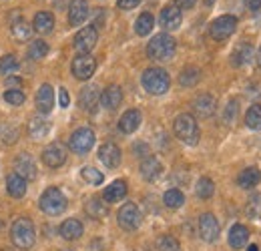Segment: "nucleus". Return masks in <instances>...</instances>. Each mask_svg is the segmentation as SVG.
<instances>
[{
	"label": "nucleus",
	"mask_w": 261,
	"mask_h": 251,
	"mask_svg": "<svg viewBox=\"0 0 261 251\" xmlns=\"http://www.w3.org/2000/svg\"><path fill=\"white\" fill-rule=\"evenodd\" d=\"M195 191L201 199H209V197L215 193V183H213L209 177H201V179L197 181Z\"/></svg>",
	"instance_id": "4c0bfd02"
},
{
	"label": "nucleus",
	"mask_w": 261,
	"mask_h": 251,
	"mask_svg": "<svg viewBox=\"0 0 261 251\" xmlns=\"http://www.w3.org/2000/svg\"><path fill=\"white\" fill-rule=\"evenodd\" d=\"M98 159L102 161L105 167L115 169V167L121 165V149H119L115 143H105V145L98 149Z\"/></svg>",
	"instance_id": "4468645a"
},
{
	"label": "nucleus",
	"mask_w": 261,
	"mask_h": 251,
	"mask_svg": "<svg viewBox=\"0 0 261 251\" xmlns=\"http://www.w3.org/2000/svg\"><path fill=\"white\" fill-rule=\"evenodd\" d=\"M10 237H12V243H14L18 249H31L34 245V239H36L33 221L29 219V217L16 219L12 223Z\"/></svg>",
	"instance_id": "f03ea898"
},
{
	"label": "nucleus",
	"mask_w": 261,
	"mask_h": 251,
	"mask_svg": "<svg viewBox=\"0 0 261 251\" xmlns=\"http://www.w3.org/2000/svg\"><path fill=\"white\" fill-rule=\"evenodd\" d=\"M6 191H8L10 197L20 199V197H24V193H27V181H24L20 175L12 173V175H8V179H6Z\"/></svg>",
	"instance_id": "393cba45"
},
{
	"label": "nucleus",
	"mask_w": 261,
	"mask_h": 251,
	"mask_svg": "<svg viewBox=\"0 0 261 251\" xmlns=\"http://www.w3.org/2000/svg\"><path fill=\"white\" fill-rule=\"evenodd\" d=\"M181 10L175 6V4H169L161 10V16H159V24L163 27L165 31H177L181 27Z\"/></svg>",
	"instance_id": "ddd939ff"
},
{
	"label": "nucleus",
	"mask_w": 261,
	"mask_h": 251,
	"mask_svg": "<svg viewBox=\"0 0 261 251\" xmlns=\"http://www.w3.org/2000/svg\"><path fill=\"white\" fill-rule=\"evenodd\" d=\"M117 219H119V225H121L123 229L133 231V229H137V227L141 225V211H139V207H137L135 203H125V205L119 209Z\"/></svg>",
	"instance_id": "9d476101"
},
{
	"label": "nucleus",
	"mask_w": 261,
	"mask_h": 251,
	"mask_svg": "<svg viewBox=\"0 0 261 251\" xmlns=\"http://www.w3.org/2000/svg\"><path fill=\"white\" fill-rule=\"evenodd\" d=\"M61 235L65 237L66 241H72V239H79L83 235V223L79 219H66L61 225Z\"/></svg>",
	"instance_id": "cd10ccee"
},
{
	"label": "nucleus",
	"mask_w": 261,
	"mask_h": 251,
	"mask_svg": "<svg viewBox=\"0 0 261 251\" xmlns=\"http://www.w3.org/2000/svg\"><path fill=\"white\" fill-rule=\"evenodd\" d=\"M125 195H127V183L121 181V179H117V181H113L109 187L105 189L102 199H105L107 203H117V201H121Z\"/></svg>",
	"instance_id": "5701e85b"
},
{
	"label": "nucleus",
	"mask_w": 261,
	"mask_h": 251,
	"mask_svg": "<svg viewBox=\"0 0 261 251\" xmlns=\"http://www.w3.org/2000/svg\"><path fill=\"white\" fill-rule=\"evenodd\" d=\"M247 217L249 219H261V193H255L247 203Z\"/></svg>",
	"instance_id": "ea45409f"
},
{
	"label": "nucleus",
	"mask_w": 261,
	"mask_h": 251,
	"mask_svg": "<svg viewBox=\"0 0 261 251\" xmlns=\"http://www.w3.org/2000/svg\"><path fill=\"white\" fill-rule=\"evenodd\" d=\"M12 34H14V38L16 40H29L31 38V34H33V27L24 20V18H18V20H14L12 22Z\"/></svg>",
	"instance_id": "473e14b6"
},
{
	"label": "nucleus",
	"mask_w": 261,
	"mask_h": 251,
	"mask_svg": "<svg viewBox=\"0 0 261 251\" xmlns=\"http://www.w3.org/2000/svg\"><path fill=\"white\" fill-rule=\"evenodd\" d=\"M215 107H217V103H215V98L211 96V94H199L195 101H193V111H195L199 117H211L213 113H215Z\"/></svg>",
	"instance_id": "412c9836"
},
{
	"label": "nucleus",
	"mask_w": 261,
	"mask_h": 251,
	"mask_svg": "<svg viewBox=\"0 0 261 251\" xmlns=\"http://www.w3.org/2000/svg\"><path fill=\"white\" fill-rule=\"evenodd\" d=\"M97 40H98L97 29L95 27H85V29H81V31L76 32V36H74V48L81 55H89L95 48Z\"/></svg>",
	"instance_id": "1a4fd4ad"
},
{
	"label": "nucleus",
	"mask_w": 261,
	"mask_h": 251,
	"mask_svg": "<svg viewBox=\"0 0 261 251\" xmlns=\"http://www.w3.org/2000/svg\"><path fill=\"white\" fill-rule=\"evenodd\" d=\"M12 85L18 89V85H20V79H8V81H6V87H8V89H10Z\"/></svg>",
	"instance_id": "3c124183"
},
{
	"label": "nucleus",
	"mask_w": 261,
	"mask_h": 251,
	"mask_svg": "<svg viewBox=\"0 0 261 251\" xmlns=\"http://www.w3.org/2000/svg\"><path fill=\"white\" fill-rule=\"evenodd\" d=\"M16 68H18V61L14 55H6L0 59V72L2 74H12Z\"/></svg>",
	"instance_id": "79ce46f5"
},
{
	"label": "nucleus",
	"mask_w": 261,
	"mask_h": 251,
	"mask_svg": "<svg viewBox=\"0 0 261 251\" xmlns=\"http://www.w3.org/2000/svg\"><path fill=\"white\" fill-rule=\"evenodd\" d=\"M247 4H249L251 10H259L261 8V0H247Z\"/></svg>",
	"instance_id": "8fccbe9b"
},
{
	"label": "nucleus",
	"mask_w": 261,
	"mask_h": 251,
	"mask_svg": "<svg viewBox=\"0 0 261 251\" xmlns=\"http://www.w3.org/2000/svg\"><path fill=\"white\" fill-rule=\"evenodd\" d=\"M117 4H119V8H123V10H130V8L139 6L141 0H117Z\"/></svg>",
	"instance_id": "49530a36"
},
{
	"label": "nucleus",
	"mask_w": 261,
	"mask_h": 251,
	"mask_svg": "<svg viewBox=\"0 0 261 251\" xmlns=\"http://www.w3.org/2000/svg\"><path fill=\"white\" fill-rule=\"evenodd\" d=\"M81 175H83V179H85L87 183H91V185H100V183L105 181V175H102L100 171H97L95 167H83Z\"/></svg>",
	"instance_id": "58836bf2"
},
{
	"label": "nucleus",
	"mask_w": 261,
	"mask_h": 251,
	"mask_svg": "<svg viewBox=\"0 0 261 251\" xmlns=\"http://www.w3.org/2000/svg\"><path fill=\"white\" fill-rule=\"evenodd\" d=\"M48 131H50V125H48L46 119H40V117L31 119V123H29V133H31L33 139H42V137H46Z\"/></svg>",
	"instance_id": "c756f323"
},
{
	"label": "nucleus",
	"mask_w": 261,
	"mask_h": 251,
	"mask_svg": "<svg viewBox=\"0 0 261 251\" xmlns=\"http://www.w3.org/2000/svg\"><path fill=\"white\" fill-rule=\"evenodd\" d=\"M205 2H207V4H213V2H215V0H205Z\"/></svg>",
	"instance_id": "5fc2aeb1"
},
{
	"label": "nucleus",
	"mask_w": 261,
	"mask_h": 251,
	"mask_svg": "<svg viewBox=\"0 0 261 251\" xmlns=\"http://www.w3.org/2000/svg\"><path fill=\"white\" fill-rule=\"evenodd\" d=\"M199 79H201L199 68H195V66H187V68L181 72L179 83H181L183 87H195L197 83H199Z\"/></svg>",
	"instance_id": "e433bc0d"
},
{
	"label": "nucleus",
	"mask_w": 261,
	"mask_h": 251,
	"mask_svg": "<svg viewBox=\"0 0 261 251\" xmlns=\"http://www.w3.org/2000/svg\"><path fill=\"white\" fill-rule=\"evenodd\" d=\"M93 145H95V133H93L91 129H87V127L76 129V131L70 135V139H68V147H70L72 153H76V155L89 153V151L93 149Z\"/></svg>",
	"instance_id": "423d86ee"
},
{
	"label": "nucleus",
	"mask_w": 261,
	"mask_h": 251,
	"mask_svg": "<svg viewBox=\"0 0 261 251\" xmlns=\"http://www.w3.org/2000/svg\"><path fill=\"white\" fill-rule=\"evenodd\" d=\"M199 233L207 243H213L219 239V221L215 219L213 213H203L199 217Z\"/></svg>",
	"instance_id": "9b49d317"
},
{
	"label": "nucleus",
	"mask_w": 261,
	"mask_h": 251,
	"mask_svg": "<svg viewBox=\"0 0 261 251\" xmlns=\"http://www.w3.org/2000/svg\"><path fill=\"white\" fill-rule=\"evenodd\" d=\"M14 171L24 181L27 179H36V163H34L33 157L29 153H22V155L16 157V161H14Z\"/></svg>",
	"instance_id": "dca6fc26"
},
{
	"label": "nucleus",
	"mask_w": 261,
	"mask_h": 251,
	"mask_svg": "<svg viewBox=\"0 0 261 251\" xmlns=\"http://www.w3.org/2000/svg\"><path fill=\"white\" fill-rule=\"evenodd\" d=\"M177 42L173 36H169L167 32H161L157 36H153V40L147 44V57L151 61H171L175 55Z\"/></svg>",
	"instance_id": "f257e3e1"
},
{
	"label": "nucleus",
	"mask_w": 261,
	"mask_h": 251,
	"mask_svg": "<svg viewBox=\"0 0 261 251\" xmlns=\"http://www.w3.org/2000/svg\"><path fill=\"white\" fill-rule=\"evenodd\" d=\"M249 251H259V249H257V245H251V247H249Z\"/></svg>",
	"instance_id": "864d4df0"
},
{
	"label": "nucleus",
	"mask_w": 261,
	"mask_h": 251,
	"mask_svg": "<svg viewBox=\"0 0 261 251\" xmlns=\"http://www.w3.org/2000/svg\"><path fill=\"white\" fill-rule=\"evenodd\" d=\"M173 131H175L177 139H181L185 145H197V141H199V127H197V121L191 115H187V113H183V115H179V117L175 119Z\"/></svg>",
	"instance_id": "20e7f679"
},
{
	"label": "nucleus",
	"mask_w": 261,
	"mask_h": 251,
	"mask_svg": "<svg viewBox=\"0 0 261 251\" xmlns=\"http://www.w3.org/2000/svg\"><path fill=\"white\" fill-rule=\"evenodd\" d=\"M72 74L79 79V81H89L95 70H97V61L91 57V55H79L74 61H72Z\"/></svg>",
	"instance_id": "6e6552de"
},
{
	"label": "nucleus",
	"mask_w": 261,
	"mask_h": 251,
	"mask_svg": "<svg viewBox=\"0 0 261 251\" xmlns=\"http://www.w3.org/2000/svg\"><path fill=\"white\" fill-rule=\"evenodd\" d=\"M163 173V165L157 157H147L141 163V175L145 181H157Z\"/></svg>",
	"instance_id": "aec40b11"
},
{
	"label": "nucleus",
	"mask_w": 261,
	"mask_h": 251,
	"mask_svg": "<svg viewBox=\"0 0 261 251\" xmlns=\"http://www.w3.org/2000/svg\"><path fill=\"white\" fill-rule=\"evenodd\" d=\"M121 103H123V91H121V87H117V85H111V87H107L102 94H100V105L105 107V109H109V111H115L117 107H121Z\"/></svg>",
	"instance_id": "a211bd4d"
},
{
	"label": "nucleus",
	"mask_w": 261,
	"mask_h": 251,
	"mask_svg": "<svg viewBox=\"0 0 261 251\" xmlns=\"http://www.w3.org/2000/svg\"><path fill=\"white\" fill-rule=\"evenodd\" d=\"M245 125L251 131H259L261 129V105H253L249 107L247 115H245Z\"/></svg>",
	"instance_id": "c9c22d12"
},
{
	"label": "nucleus",
	"mask_w": 261,
	"mask_h": 251,
	"mask_svg": "<svg viewBox=\"0 0 261 251\" xmlns=\"http://www.w3.org/2000/svg\"><path fill=\"white\" fill-rule=\"evenodd\" d=\"M48 55V44L44 42V40H34L31 42V46H29V59L31 61H40V59H44Z\"/></svg>",
	"instance_id": "f704fd0d"
},
{
	"label": "nucleus",
	"mask_w": 261,
	"mask_h": 251,
	"mask_svg": "<svg viewBox=\"0 0 261 251\" xmlns=\"http://www.w3.org/2000/svg\"><path fill=\"white\" fill-rule=\"evenodd\" d=\"M259 181H261V171L257 169V167H247V169H245V171H241V173H239V177H237L239 187H243V189L255 187Z\"/></svg>",
	"instance_id": "a878e982"
},
{
	"label": "nucleus",
	"mask_w": 261,
	"mask_h": 251,
	"mask_svg": "<svg viewBox=\"0 0 261 251\" xmlns=\"http://www.w3.org/2000/svg\"><path fill=\"white\" fill-rule=\"evenodd\" d=\"M143 87H145V91L151 94H165L169 91V87H171V79H169V74H167V70L163 68H147L145 72H143Z\"/></svg>",
	"instance_id": "7ed1b4c3"
},
{
	"label": "nucleus",
	"mask_w": 261,
	"mask_h": 251,
	"mask_svg": "<svg viewBox=\"0 0 261 251\" xmlns=\"http://www.w3.org/2000/svg\"><path fill=\"white\" fill-rule=\"evenodd\" d=\"M247 241H249V229L245 225H239V223L233 225L229 231V245L233 249H241L247 245Z\"/></svg>",
	"instance_id": "4be33fe9"
},
{
	"label": "nucleus",
	"mask_w": 261,
	"mask_h": 251,
	"mask_svg": "<svg viewBox=\"0 0 261 251\" xmlns=\"http://www.w3.org/2000/svg\"><path fill=\"white\" fill-rule=\"evenodd\" d=\"M153 27H155V18H153V14L143 12V14L137 18V22H135V32H137L139 36H147L149 32L153 31Z\"/></svg>",
	"instance_id": "7c9ffc66"
},
{
	"label": "nucleus",
	"mask_w": 261,
	"mask_h": 251,
	"mask_svg": "<svg viewBox=\"0 0 261 251\" xmlns=\"http://www.w3.org/2000/svg\"><path fill=\"white\" fill-rule=\"evenodd\" d=\"M89 16V2L87 0H72L68 6V22L72 27H81Z\"/></svg>",
	"instance_id": "2eb2a0df"
},
{
	"label": "nucleus",
	"mask_w": 261,
	"mask_h": 251,
	"mask_svg": "<svg viewBox=\"0 0 261 251\" xmlns=\"http://www.w3.org/2000/svg\"><path fill=\"white\" fill-rule=\"evenodd\" d=\"M40 209L46 215H61L66 209V197L63 191L57 187H48L42 195H40Z\"/></svg>",
	"instance_id": "39448f33"
},
{
	"label": "nucleus",
	"mask_w": 261,
	"mask_h": 251,
	"mask_svg": "<svg viewBox=\"0 0 261 251\" xmlns=\"http://www.w3.org/2000/svg\"><path fill=\"white\" fill-rule=\"evenodd\" d=\"M163 201L169 209H179V207L185 203V195H183L179 189H169L163 195Z\"/></svg>",
	"instance_id": "72a5a7b5"
},
{
	"label": "nucleus",
	"mask_w": 261,
	"mask_h": 251,
	"mask_svg": "<svg viewBox=\"0 0 261 251\" xmlns=\"http://www.w3.org/2000/svg\"><path fill=\"white\" fill-rule=\"evenodd\" d=\"M59 103H61V107H63V109L68 107L70 96H68V91H66V89H61V91H59Z\"/></svg>",
	"instance_id": "09e8293b"
},
{
	"label": "nucleus",
	"mask_w": 261,
	"mask_h": 251,
	"mask_svg": "<svg viewBox=\"0 0 261 251\" xmlns=\"http://www.w3.org/2000/svg\"><path fill=\"white\" fill-rule=\"evenodd\" d=\"M257 63H259V66H261V48H259V53H257Z\"/></svg>",
	"instance_id": "603ef678"
},
{
	"label": "nucleus",
	"mask_w": 261,
	"mask_h": 251,
	"mask_svg": "<svg viewBox=\"0 0 261 251\" xmlns=\"http://www.w3.org/2000/svg\"><path fill=\"white\" fill-rule=\"evenodd\" d=\"M235 29H237V18L231 16V14H223V16H219L211 22L209 34H211L213 40H225L235 32Z\"/></svg>",
	"instance_id": "0eeeda50"
},
{
	"label": "nucleus",
	"mask_w": 261,
	"mask_h": 251,
	"mask_svg": "<svg viewBox=\"0 0 261 251\" xmlns=\"http://www.w3.org/2000/svg\"><path fill=\"white\" fill-rule=\"evenodd\" d=\"M4 101L10 103V105H14V107H18V105L24 103V93H22L20 89H8V91L4 93Z\"/></svg>",
	"instance_id": "c03bdc74"
},
{
	"label": "nucleus",
	"mask_w": 261,
	"mask_h": 251,
	"mask_svg": "<svg viewBox=\"0 0 261 251\" xmlns=\"http://www.w3.org/2000/svg\"><path fill=\"white\" fill-rule=\"evenodd\" d=\"M0 139H2V143H6V145H12V143L18 139V131H16V127L4 125L2 129H0Z\"/></svg>",
	"instance_id": "37998d69"
},
{
	"label": "nucleus",
	"mask_w": 261,
	"mask_h": 251,
	"mask_svg": "<svg viewBox=\"0 0 261 251\" xmlns=\"http://www.w3.org/2000/svg\"><path fill=\"white\" fill-rule=\"evenodd\" d=\"M42 161L46 167L50 169H59L61 165H65L66 161V149L61 143H50L44 151H42Z\"/></svg>",
	"instance_id": "f8f14e48"
},
{
	"label": "nucleus",
	"mask_w": 261,
	"mask_h": 251,
	"mask_svg": "<svg viewBox=\"0 0 261 251\" xmlns=\"http://www.w3.org/2000/svg\"><path fill=\"white\" fill-rule=\"evenodd\" d=\"M239 103L235 101V98H231L227 103V107H225V113H223V121L227 123V125H231L233 121H235V117H237V111H239V107H237Z\"/></svg>",
	"instance_id": "a18cd8bd"
},
{
	"label": "nucleus",
	"mask_w": 261,
	"mask_h": 251,
	"mask_svg": "<svg viewBox=\"0 0 261 251\" xmlns=\"http://www.w3.org/2000/svg\"><path fill=\"white\" fill-rule=\"evenodd\" d=\"M253 55H255L253 46H251L249 42H241V44L233 51L231 59H233V64H235V66H243V64H247L253 59Z\"/></svg>",
	"instance_id": "bb28decb"
},
{
	"label": "nucleus",
	"mask_w": 261,
	"mask_h": 251,
	"mask_svg": "<svg viewBox=\"0 0 261 251\" xmlns=\"http://www.w3.org/2000/svg\"><path fill=\"white\" fill-rule=\"evenodd\" d=\"M34 31L40 32V34H48L55 27V16L50 12H38L34 16Z\"/></svg>",
	"instance_id": "c85d7f7f"
},
{
	"label": "nucleus",
	"mask_w": 261,
	"mask_h": 251,
	"mask_svg": "<svg viewBox=\"0 0 261 251\" xmlns=\"http://www.w3.org/2000/svg\"><path fill=\"white\" fill-rule=\"evenodd\" d=\"M197 4V0H175V6L179 8V10H189V8H193Z\"/></svg>",
	"instance_id": "de8ad7c7"
},
{
	"label": "nucleus",
	"mask_w": 261,
	"mask_h": 251,
	"mask_svg": "<svg viewBox=\"0 0 261 251\" xmlns=\"http://www.w3.org/2000/svg\"><path fill=\"white\" fill-rule=\"evenodd\" d=\"M87 213L93 217V219H102V217H107V213H109V209H107V205L97 199V197H93V199H89L87 201Z\"/></svg>",
	"instance_id": "2f4dec72"
},
{
	"label": "nucleus",
	"mask_w": 261,
	"mask_h": 251,
	"mask_svg": "<svg viewBox=\"0 0 261 251\" xmlns=\"http://www.w3.org/2000/svg\"><path fill=\"white\" fill-rule=\"evenodd\" d=\"M100 103V94H98V89L95 85H89V87H85L81 94H79V105L85 109V111H89V113H93L95 109H97V105Z\"/></svg>",
	"instance_id": "6ab92c4d"
},
{
	"label": "nucleus",
	"mask_w": 261,
	"mask_h": 251,
	"mask_svg": "<svg viewBox=\"0 0 261 251\" xmlns=\"http://www.w3.org/2000/svg\"><path fill=\"white\" fill-rule=\"evenodd\" d=\"M55 107V91L50 85H42L38 91H36V109L42 113V115H48Z\"/></svg>",
	"instance_id": "f3484780"
},
{
	"label": "nucleus",
	"mask_w": 261,
	"mask_h": 251,
	"mask_svg": "<svg viewBox=\"0 0 261 251\" xmlns=\"http://www.w3.org/2000/svg\"><path fill=\"white\" fill-rule=\"evenodd\" d=\"M157 251H181V243L173 235H163L157 241Z\"/></svg>",
	"instance_id": "a19ab883"
},
{
	"label": "nucleus",
	"mask_w": 261,
	"mask_h": 251,
	"mask_svg": "<svg viewBox=\"0 0 261 251\" xmlns=\"http://www.w3.org/2000/svg\"><path fill=\"white\" fill-rule=\"evenodd\" d=\"M139 127H141V113H139L137 109H130V111H127V113L121 117V121H119V129H121L125 135L135 133Z\"/></svg>",
	"instance_id": "b1692460"
}]
</instances>
